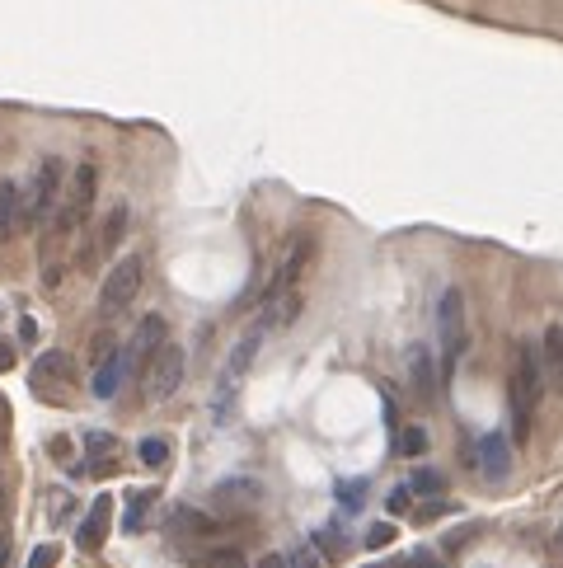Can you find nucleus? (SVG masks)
Instances as JSON below:
<instances>
[{
	"mask_svg": "<svg viewBox=\"0 0 563 568\" xmlns=\"http://www.w3.org/2000/svg\"><path fill=\"white\" fill-rule=\"evenodd\" d=\"M545 395V371H540V353L531 343H521L517 357H512V432L517 442L531 437V418H535V404Z\"/></svg>",
	"mask_w": 563,
	"mask_h": 568,
	"instance_id": "nucleus-1",
	"label": "nucleus"
},
{
	"mask_svg": "<svg viewBox=\"0 0 563 568\" xmlns=\"http://www.w3.org/2000/svg\"><path fill=\"white\" fill-rule=\"evenodd\" d=\"M141 282H146V263L137 259V254H127V259H118L113 268L104 273V287H99V315H122V310L137 301Z\"/></svg>",
	"mask_w": 563,
	"mask_h": 568,
	"instance_id": "nucleus-2",
	"label": "nucleus"
},
{
	"mask_svg": "<svg viewBox=\"0 0 563 568\" xmlns=\"http://www.w3.org/2000/svg\"><path fill=\"white\" fill-rule=\"evenodd\" d=\"M61 193H66V165H61L57 155H47L43 165H38V174L29 179V188H24V198H29V226H47L52 221Z\"/></svg>",
	"mask_w": 563,
	"mask_h": 568,
	"instance_id": "nucleus-3",
	"label": "nucleus"
},
{
	"mask_svg": "<svg viewBox=\"0 0 563 568\" xmlns=\"http://www.w3.org/2000/svg\"><path fill=\"white\" fill-rule=\"evenodd\" d=\"M437 338H442L446 367H456L460 353L470 348V324H465V296H460V287H446L442 301H437Z\"/></svg>",
	"mask_w": 563,
	"mask_h": 568,
	"instance_id": "nucleus-4",
	"label": "nucleus"
},
{
	"mask_svg": "<svg viewBox=\"0 0 563 568\" xmlns=\"http://www.w3.org/2000/svg\"><path fill=\"white\" fill-rule=\"evenodd\" d=\"M183 376H188L183 348H179V343H165V348L151 357V367H146V390H151V400L155 404L174 400V390L183 385Z\"/></svg>",
	"mask_w": 563,
	"mask_h": 568,
	"instance_id": "nucleus-5",
	"label": "nucleus"
},
{
	"mask_svg": "<svg viewBox=\"0 0 563 568\" xmlns=\"http://www.w3.org/2000/svg\"><path fill=\"white\" fill-rule=\"evenodd\" d=\"M122 235H127V207H108V216L99 221V231H94L90 249H85V268H99L104 259H113L122 245Z\"/></svg>",
	"mask_w": 563,
	"mask_h": 568,
	"instance_id": "nucleus-6",
	"label": "nucleus"
},
{
	"mask_svg": "<svg viewBox=\"0 0 563 568\" xmlns=\"http://www.w3.org/2000/svg\"><path fill=\"white\" fill-rule=\"evenodd\" d=\"M29 385L47 400H57L61 390L71 385V357L66 353H38V362L29 367Z\"/></svg>",
	"mask_w": 563,
	"mask_h": 568,
	"instance_id": "nucleus-7",
	"label": "nucleus"
},
{
	"mask_svg": "<svg viewBox=\"0 0 563 568\" xmlns=\"http://www.w3.org/2000/svg\"><path fill=\"white\" fill-rule=\"evenodd\" d=\"M404 371H409L413 400H423V404L437 400V362H432V348H427V343H413L409 353H404Z\"/></svg>",
	"mask_w": 563,
	"mask_h": 568,
	"instance_id": "nucleus-8",
	"label": "nucleus"
},
{
	"mask_svg": "<svg viewBox=\"0 0 563 568\" xmlns=\"http://www.w3.org/2000/svg\"><path fill=\"white\" fill-rule=\"evenodd\" d=\"M29 226V198L19 179H0V240H15Z\"/></svg>",
	"mask_w": 563,
	"mask_h": 568,
	"instance_id": "nucleus-9",
	"label": "nucleus"
},
{
	"mask_svg": "<svg viewBox=\"0 0 563 568\" xmlns=\"http://www.w3.org/2000/svg\"><path fill=\"white\" fill-rule=\"evenodd\" d=\"M259 338H263V329H249V334H244L240 343L230 348V362H226V371H221V409L235 400V385L244 381V371H249L254 353H259Z\"/></svg>",
	"mask_w": 563,
	"mask_h": 568,
	"instance_id": "nucleus-10",
	"label": "nucleus"
},
{
	"mask_svg": "<svg viewBox=\"0 0 563 568\" xmlns=\"http://www.w3.org/2000/svg\"><path fill=\"white\" fill-rule=\"evenodd\" d=\"M165 343H169L165 315H146V320H141V329L132 334V357H127V362H132V371H146V367H151V357L160 353Z\"/></svg>",
	"mask_w": 563,
	"mask_h": 568,
	"instance_id": "nucleus-11",
	"label": "nucleus"
},
{
	"mask_svg": "<svg viewBox=\"0 0 563 568\" xmlns=\"http://www.w3.org/2000/svg\"><path fill=\"white\" fill-rule=\"evenodd\" d=\"M296 310H301V292L296 287H273L259 306V329H282V324L296 320Z\"/></svg>",
	"mask_w": 563,
	"mask_h": 568,
	"instance_id": "nucleus-12",
	"label": "nucleus"
},
{
	"mask_svg": "<svg viewBox=\"0 0 563 568\" xmlns=\"http://www.w3.org/2000/svg\"><path fill=\"white\" fill-rule=\"evenodd\" d=\"M108 526H113V498L108 493H99L94 498V507H90V517L80 522V531H76V545L80 550H99L108 540Z\"/></svg>",
	"mask_w": 563,
	"mask_h": 568,
	"instance_id": "nucleus-13",
	"label": "nucleus"
},
{
	"mask_svg": "<svg viewBox=\"0 0 563 568\" xmlns=\"http://www.w3.org/2000/svg\"><path fill=\"white\" fill-rule=\"evenodd\" d=\"M540 371H545V390L563 395V324H549L540 338Z\"/></svg>",
	"mask_w": 563,
	"mask_h": 568,
	"instance_id": "nucleus-14",
	"label": "nucleus"
},
{
	"mask_svg": "<svg viewBox=\"0 0 563 568\" xmlns=\"http://www.w3.org/2000/svg\"><path fill=\"white\" fill-rule=\"evenodd\" d=\"M479 470H484V479H507V470H512V446H507L503 432H488V437H479Z\"/></svg>",
	"mask_w": 563,
	"mask_h": 568,
	"instance_id": "nucleus-15",
	"label": "nucleus"
},
{
	"mask_svg": "<svg viewBox=\"0 0 563 568\" xmlns=\"http://www.w3.org/2000/svg\"><path fill=\"white\" fill-rule=\"evenodd\" d=\"M310 259H315V240H310V235H296V240H291V249L282 254L277 287H296V282L305 277V268H310Z\"/></svg>",
	"mask_w": 563,
	"mask_h": 568,
	"instance_id": "nucleus-16",
	"label": "nucleus"
},
{
	"mask_svg": "<svg viewBox=\"0 0 563 568\" xmlns=\"http://www.w3.org/2000/svg\"><path fill=\"white\" fill-rule=\"evenodd\" d=\"M169 531H174L179 540H202V536H212L216 531V522L207 517V512H198V507L179 503L174 512H169Z\"/></svg>",
	"mask_w": 563,
	"mask_h": 568,
	"instance_id": "nucleus-17",
	"label": "nucleus"
},
{
	"mask_svg": "<svg viewBox=\"0 0 563 568\" xmlns=\"http://www.w3.org/2000/svg\"><path fill=\"white\" fill-rule=\"evenodd\" d=\"M122 371H127V357L122 353H108L104 362H99V371H94V400H113L118 395V385H122Z\"/></svg>",
	"mask_w": 563,
	"mask_h": 568,
	"instance_id": "nucleus-18",
	"label": "nucleus"
},
{
	"mask_svg": "<svg viewBox=\"0 0 563 568\" xmlns=\"http://www.w3.org/2000/svg\"><path fill=\"white\" fill-rule=\"evenodd\" d=\"M259 498V484L254 479H230V484H216V503L221 507H244Z\"/></svg>",
	"mask_w": 563,
	"mask_h": 568,
	"instance_id": "nucleus-19",
	"label": "nucleus"
},
{
	"mask_svg": "<svg viewBox=\"0 0 563 568\" xmlns=\"http://www.w3.org/2000/svg\"><path fill=\"white\" fill-rule=\"evenodd\" d=\"M85 451H90V465H94V470H99V465H113V461H118V451H122V446H118V437H104V432H90V437H85Z\"/></svg>",
	"mask_w": 563,
	"mask_h": 568,
	"instance_id": "nucleus-20",
	"label": "nucleus"
},
{
	"mask_svg": "<svg viewBox=\"0 0 563 568\" xmlns=\"http://www.w3.org/2000/svg\"><path fill=\"white\" fill-rule=\"evenodd\" d=\"M151 503H155V489H137L132 498H127V517H122V526H127V531H141V522L151 517Z\"/></svg>",
	"mask_w": 563,
	"mask_h": 568,
	"instance_id": "nucleus-21",
	"label": "nucleus"
},
{
	"mask_svg": "<svg viewBox=\"0 0 563 568\" xmlns=\"http://www.w3.org/2000/svg\"><path fill=\"white\" fill-rule=\"evenodd\" d=\"M315 550L324 554V559H343V550H348V540H343V526H320L315 531Z\"/></svg>",
	"mask_w": 563,
	"mask_h": 568,
	"instance_id": "nucleus-22",
	"label": "nucleus"
},
{
	"mask_svg": "<svg viewBox=\"0 0 563 568\" xmlns=\"http://www.w3.org/2000/svg\"><path fill=\"white\" fill-rule=\"evenodd\" d=\"M287 568H320V554H315V545H310V540H291Z\"/></svg>",
	"mask_w": 563,
	"mask_h": 568,
	"instance_id": "nucleus-23",
	"label": "nucleus"
},
{
	"mask_svg": "<svg viewBox=\"0 0 563 568\" xmlns=\"http://www.w3.org/2000/svg\"><path fill=\"white\" fill-rule=\"evenodd\" d=\"M137 456H141V465H151V470H160V465L169 461V446L160 442V437H146V442L137 446Z\"/></svg>",
	"mask_w": 563,
	"mask_h": 568,
	"instance_id": "nucleus-24",
	"label": "nucleus"
},
{
	"mask_svg": "<svg viewBox=\"0 0 563 568\" xmlns=\"http://www.w3.org/2000/svg\"><path fill=\"white\" fill-rule=\"evenodd\" d=\"M362 498H366V479H343V484H338V503L348 507V512H357Z\"/></svg>",
	"mask_w": 563,
	"mask_h": 568,
	"instance_id": "nucleus-25",
	"label": "nucleus"
},
{
	"mask_svg": "<svg viewBox=\"0 0 563 568\" xmlns=\"http://www.w3.org/2000/svg\"><path fill=\"white\" fill-rule=\"evenodd\" d=\"M409 489H413V493H442V489H446V479L437 475V470H413Z\"/></svg>",
	"mask_w": 563,
	"mask_h": 568,
	"instance_id": "nucleus-26",
	"label": "nucleus"
},
{
	"mask_svg": "<svg viewBox=\"0 0 563 568\" xmlns=\"http://www.w3.org/2000/svg\"><path fill=\"white\" fill-rule=\"evenodd\" d=\"M399 451H404V456H423V451H427V432L423 428H409L404 437H399Z\"/></svg>",
	"mask_w": 563,
	"mask_h": 568,
	"instance_id": "nucleus-27",
	"label": "nucleus"
},
{
	"mask_svg": "<svg viewBox=\"0 0 563 568\" xmlns=\"http://www.w3.org/2000/svg\"><path fill=\"white\" fill-rule=\"evenodd\" d=\"M198 568H244V559L235 550H216V554H207Z\"/></svg>",
	"mask_w": 563,
	"mask_h": 568,
	"instance_id": "nucleus-28",
	"label": "nucleus"
},
{
	"mask_svg": "<svg viewBox=\"0 0 563 568\" xmlns=\"http://www.w3.org/2000/svg\"><path fill=\"white\" fill-rule=\"evenodd\" d=\"M390 540H395V526L390 522H376L371 531H366V545H371V550H385Z\"/></svg>",
	"mask_w": 563,
	"mask_h": 568,
	"instance_id": "nucleus-29",
	"label": "nucleus"
},
{
	"mask_svg": "<svg viewBox=\"0 0 563 568\" xmlns=\"http://www.w3.org/2000/svg\"><path fill=\"white\" fill-rule=\"evenodd\" d=\"M409 503H413V489L409 484H399V489H390V498H385V507H390V512H409Z\"/></svg>",
	"mask_w": 563,
	"mask_h": 568,
	"instance_id": "nucleus-30",
	"label": "nucleus"
},
{
	"mask_svg": "<svg viewBox=\"0 0 563 568\" xmlns=\"http://www.w3.org/2000/svg\"><path fill=\"white\" fill-rule=\"evenodd\" d=\"M57 545H38V550H33L29 554V564H24V568H52V564H57Z\"/></svg>",
	"mask_w": 563,
	"mask_h": 568,
	"instance_id": "nucleus-31",
	"label": "nucleus"
},
{
	"mask_svg": "<svg viewBox=\"0 0 563 568\" xmlns=\"http://www.w3.org/2000/svg\"><path fill=\"white\" fill-rule=\"evenodd\" d=\"M404 568H446V564H442V559H437V554L418 550V554H413V559H409V564H404Z\"/></svg>",
	"mask_w": 563,
	"mask_h": 568,
	"instance_id": "nucleus-32",
	"label": "nucleus"
},
{
	"mask_svg": "<svg viewBox=\"0 0 563 568\" xmlns=\"http://www.w3.org/2000/svg\"><path fill=\"white\" fill-rule=\"evenodd\" d=\"M19 338H24V343H33V338H38V324H33L29 315H24V320H19Z\"/></svg>",
	"mask_w": 563,
	"mask_h": 568,
	"instance_id": "nucleus-33",
	"label": "nucleus"
},
{
	"mask_svg": "<svg viewBox=\"0 0 563 568\" xmlns=\"http://www.w3.org/2000/svg\"><path fill=\"white\" fill-rule=\"evenodd\" d=\"M10 367H15V353H10V343L0 338V371H10Z\"/></svg>",
	"mask_w": 563,
	"mask_h": 568,
	"instance_id": "nucleus-34",
	"label": "nucleus"
},
{
	"mask_svg": "<svg viewBox=\"0 0 563 568\" xmlns=\"http://www.w3.org/2000/svg\"><path fill=\"white\" fill-rule=\"evenodd\" d=\"M259 568H287V559H282V554H263Z\"/></svg>",
	"mask_w": 563,
	"mask_h": 568,
	"instance_id": "nucleus-35",
	"label": "nucleus"
},
{
	"mask_svg": "<svg viewBox=\"0 0 563 568\" xmlns=\"http://www.w3.org/2000/svg\"><path fill=\"white\" fill-rule=\"evenodd\" d=\"M0 522H5V489H0Z\"/></svg>",
	"mask_w": 563,
	"mask_h": 568,
	"instance_id": "nucleus-36",
	"label": "nucleus"
},
{
	"mask_svg": "<svg viewBox=\"0 0 563 568\" xmlns=\"http://www.w3.org/2000/svg\"><path fill=\"white\" fill-rule=\"evenodd\" d=\"M559 540H563V526H559Z\"/></svg>",
	"mask_w": 563,
	"mask_h": 568,
	"instance_id": "nucleus-37",
	"label": "nucleus"
}]
</instances>
